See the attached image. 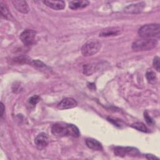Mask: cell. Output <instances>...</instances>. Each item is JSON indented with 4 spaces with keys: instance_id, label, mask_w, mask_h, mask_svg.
<instances>
[{
    "instance_id": "cell-7",
    "label": "cell",
    "mask_w": 160,
    "mask_h": 160,
    "mask_svg": "<svg viewBox=\"0 0 160 160\" xmlns=\"http://www.w3.org/2000/svg\"><path fill=\"white\" fill-rule=\"evenodd\" d=\"M49 139L47 135L45 133L39 134L34 139V143L38 149L42 150L44 149L48 144Z\"/></svg>"
},
{
    "instance_id": "cell-19",
    "label": "cell",
    "mask_w": 160,
    "mask_h": 160,
    "mask_svg": "<svg viewBox=\"0 0 160 160\" xmlns=\"http://www.w3.org/2000/svg\"><path fill=\"white\" fill-rule=\"evenodd\" d=\"M15 62H17L18 64H31L32 59L27 56H20L18 57H16L13 60Z\"/></svg>"
},
{
    "instance_id": "cell-23",
    "label": "cell",
    "mask_w": 160,
    "mask_h": 160,
    "mask_svg": "<svg viewBox=\"0 0 160 160\" xmlns=\"http://www.w3.org/2000/svg\"><path fill=\"white\" fill-rule=\"evenodd\" d=\"M154 68L157 70V71H159V58L158 56H156L154 58L152 62Z\"/></svg>"
},
{
    "instance_id": "cell-8",
    "label": "cell",
    "mask_w": 160,
    "mask_h": 160,
    "mask_svg": "<svg viewBox=\"0 0 160 160\" xmlns=\"http://www.w3.org/2000/svg\"><path fill=\"white\" fill-rule=\"evenodd\" d=\"M146 4L144 2H140L136 4H132L126 6L124 9V11L126 13L136 14L141 12L144 9Z\"/></svg>"
},
{
    "instance_id": "cell-15",
    "label": "cell",
    "mask_w": 160,
    "mask_h": 160,
    "mask_svg": "<svg viewBox=\"0 0 160 160\" xmlns=\"http://www.w3.org/2000/svg\"><path fill=\"white\" fill-rule=\"evenodd\" d=\"M0 4H1V12L2 16L4 17L5 19L9 20V21L14 20L13 17L12 16L11 14L10 13L8 8L6 6V4H4L2 2V1H1Z\"/></svg>"
},
{
    "instance_id": "cell-13",
    "label": "cell",
    "mask_w": 160,
    "mask_h": 160,
    "mask_svg": "<svg viewBox=\"0 0 160 160\" xmlns=\"http://www.w3.org/2000/svg\"><path fill=\"white\" fill-rule=\"evenodd\" d=\"M89 4L88 1H72L69 3V7L71 9H78L86 8Z\"/></svg>"
},
{
    "instance_id": "cell-20",
    "label": "cell",
    "mask_w": 160,
    "mask_h": 160,
    "mask_svg": "<svg viewBox=\"0 0 160 160\" xmlns=\"http://www.w3.org/2000/svg\"><path fill=\"white\" fill-rule=\"evenodd\" d=\"M95 70L94 66L92 64H85L83 66V72L87 76L91 75Z\"/></svg>"
},
{
    "instance_id": "cell-5",
    "label": "cell",
    "mask_w": 160,
    "mask_h": 160,
    "mask_svg": "<svg viewBox=\"0 0 160 160\" xmlns=\"http://www.w3.org/2000/svg\"><path fill=\"white\" fill-rule=\"evenodd\" d=\"M51 132L57 137H64L69 136V124L58 122L52 125Z\"/></svg>"
},
{
    "instance_id": "cell-9",
    "label": "cell",
    "mask_w": 160,
    "mask_h": 160,
    "mask_svg": "<svg viewBox=\"0 0 160 160\" xmlns=\"http://www.w3.org/2000/svg\"><path fill=\"white\" fill-rule=\"evenodd\" d=\"M77 106V102L72 98H66L63 99L58 104V108L59 109H67L76 107Z\"/></svg>"
},
{
    "instance_id": "cell-2",
    "label": "cell",
    "mask_w": 160,
    "mask_h": 160,
    "mask_svg": "<svg viewBox=\"0 0 160 160\" xmlns=\"http://www.w3.org/2000/svg\"><path fill=\"white\" fill-rule=\"evenodd\" d=\"M158 44L157 40L151 38H144L135 41L132 44L134 51H149L154 48Z\"/></svg>"
},
{
    "instance_id": "cell-14",
    "label": "cell",
    "mask_w": 160,
    "mask_h": 160,
    "mask_svg": "<svg viewBox=\"0 0 160 160\" xmlns=\"http://www.w3.org/2000/svg\"><path fill=\"white\" fill-rule=\"evenodd\" d=\"M86 146L93 150L100 151L102 150V147L101 144L97 140L92 138H88L86 139Z\"/></svg>"
},
{
    "instance_id": "cell-17",
    "label": "cell",
    "mask_w": 160,
    "mask_h": 160,
    "mask_svg": "<svg viewBox=\"0 0 160 160\" xmlns=\"http://www.w3.org/2000/svg\"><path fill=\"white\" fill-rule=\"evenodd\" d=\"M131 126L133 128H134L139 131L143 132H149V129L146 127V126L144 123H142L141 122H136L132 124L131 125Z\"/></svg>"
},
{
    "instance_id": "cell-6",
    "label": "cell",
    "mask_w": 160,
    "mask_h": 160,
    "mask_svg": "<svg viewBox=\"0 0 160 160\" xmlns=\"http://www.w3.org/2000/svg\"><path fill=\"white\" fill-rule=\"evenodd\" d=\"M36 32L32 29H26L19 36L21 41L26 45H30L34 41Z\"/></svg>"
},
{
    "instance_id": "cell-25",
    "label": "cell",
    "mask_w": 160,
    "mask_h": 160,
    "mask_svg": "<svg viewBox=\"0 0 160 160\" xmlns=\"http://www.w3.org/2000/svg\"><path fill=\"white\" fill-rule=\"evenodd\" d=\"M146 158H147L148 159H150V160L159 159V158H158L156 157V156H154L153 154H146Z\"/></svg>"
},
{
    "instance_id": "cell-12",
    "label": "cell",
    "mask_w": 160,
    "mask_h": 160,
    "mask_svg": "<svg viewBox=\"0 0 160 160\" xmlns=\"http://www.w3.org/2000/svg\"><path fill=\"white\" fill-rule=\"evenodd\" d=\"M121 32V29L117 27L113 28H108L104 29H102L100 33L99 36L101 37H107V36H118Z\"/></svg>"
},
{
    "instance_id": "cell-18",
    "label": "cell",
    "mask_w": 160,
    "mask_h": 160,
    "mask_svg": "<svg viewBox=\"0 0 160 160\" xmlns=\"http://www.w3.org/2000/svg\"><path fill=\"white\" fill-rule=\"evenodd\" d=\"M69 136L73 138H78L80 136L79 129L75 125L69 124Z\"/></svg>"
},
{
    "instance_id": "cell-1",
    "label": "cell",
    "mask_w": 160,
    "mask_h": 160,
    "mask_svg": "<svg viewBox=\"0 0 160 160\" xmlns=\"http://www.w3.org/2000/svg\"><path fill=\"white\" fill-rule=\"evenodd\" d=\"M138 34L143 38H159L160 36V26L159 24L144 25L139 28Z\"/></svg>"
},
{
    "instance_id": "cell-16",
    "label": "cell",
    "mask_w": 160,
    "mask_h": 160,
    "mask_svg": "<svg viewBox=\"0 0 160 160\" xmlns=\"http://www.w3.org/2000/svg\"><path fill=\"white\" fill-rule=\"evenodd\" d=\"M146 77L147 78L148 81L149 83L154 84L157 82V77L154 71H152L151 69H148L146 74Z\"/></svg>"
},
{
    "instance_id": "cell-11",
    "label": "cell",
    "mask_w": 160,
    "mask_h": 160,
    "mask_svg": "<svg viewBox=\"0 0 160 160\" xmlns=\"http://www.w3.org/2000/svg\"><path fill=\"white\" fill-rule=\"evenodd\" d=\"M43 3L47 6L55 10H61L65 7V2L63 1L46 0L43 1Z\"/></svg>"
},
{
    "instance_id": "cell-4",
    "label": "cell",
    "mask_w": 160,
    "mask_h": 160,
    "mask_svg": "<svg viewBox=\"0 0 160 160\" xmlns=\"http://www.w3.org/2000/svg\"><path fill=\"white\" fill-rule=\"evenodd\" d=\"M114 152L116 156L120 157H124L126 155L132 157H136L140 155L138 149L132 147L118 146L114 148Z\"/></svg>"
},
{
    "instance_id": "cell-22",
    "label": "cell",
    "mask_w": 160,
    "mask_h": 160,
    "mask_svg": "<svg viewBox=\"0 0 160 160\" xmlns=\"http://www.w3.org/2000/svg\"><path fill=\"white\" fill-rule=\"evenodd\" d=\"M39 101H40V98H39L38 96H37V95H34V96H32V97H31V98H29V102L31 105L34 106V105H36Z\"/></svg>"
},
{
    "instance_id": "cell-26",
    "label": "cell",
    "mask_w": 160,
    "mask_h": 160,
    "mask_svg": "<svg viewBox=\"0 0 160 160\" xmlns=\"http://www.w3.org/2000/svg\"><path fill=\"white\" fill-rule=\"evenodd\" d=\"M1 116L2 117L3 116V113H4V104H2V102H1Z\"/></svg>"
},
{
    "instance_id": "cell-24",
    "label": "cell",
    "mask_w": 160,
    "mask_h": 160,
    "mask_svg": "<svg viewBox=\"0 0 160 160\" xmlns=\"http://www.w3.org/2000/svg\"><path fill=\"white\" fill-rule=\"evenodd\" d=\"M144 118L146 121V122L149 124H152L153 123V121L152 119L148 116V114H147V112H144Z\"/></svg>"
},
{
    "instance_id": "cell-21",
    "label": "cell",
    "mask_w": 160,
    "mask_h": 160,
    "mask_svg": "<svg viewBox=\"0 0 160 160\" xmlns=\"http://www.w3.org/2000/svg\"><path fill=\"white\" fill-rule=\"evenodd\" d=\"M31 66H33L36 68H42L46 67V64H44L42 62L39 61V60H32L31 64Z\"/></svg>"
},
{
    "instance_id": "cell-10",
    "label": "cell",
    "mask_w": 160,
    "mask_h": 160,
    "mask_svg": "<svg viewBox=\"0 0 160 160\" xmlns=\"http://www.w3.org/2000/svg\"><path fill=\"white\" fill-rule=\"evenodd\" d=\"M14 8L23 14H26L29 12V8L26 1L22 0H14L12 1Z\"/></svg>"
},
{
    "instance_id": "cell-3",
    "label": "cell",
    "mask_w": 160,
    "mask_h": 160,
    "mask_svg": "<svg viewBox=\"0 0 160 160\" xmlns=\"http://www.w3.org/2000/svg\"><path fill=\"white\" fill-rule=\"evenodd\" d=\"M101 44L97 39H91L84 44L81 48V52L84 56H92L101 49Z\"/></svg>"
}]
</instances>
